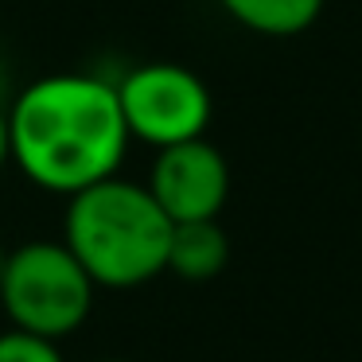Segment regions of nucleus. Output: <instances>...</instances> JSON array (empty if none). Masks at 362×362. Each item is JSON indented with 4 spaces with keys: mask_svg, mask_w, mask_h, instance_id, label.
Here are the masks:
<instances>
[{
    "mask_svg": "<svg viewBox=\"0 0 362 362\" xmlns=\"http://www.w3.org/2000/svg\"><path fill=\"white\" fill-rule=\"evenodd\" d=\"M12 160V144H8V113L0 110V168Z\"/></svg>",
    "mask_w": 362,
    "mask_h": 362,
    "instance_id": "obj_9",
    "label": "nucleus"
},
{
    "mask_svg": "<svg viewBox=\"0 0 362 362\" xmlns=\"http://www.w3.org/2000/svg\"><path fill=\"white\" fill-rule=\"evenodd\" d=\"M172 218L148 183L110 175L74 191L66 206V245L102 288H136L164 273Z\"/></svg>",
    "mask_w": 362,
    "mask_h": 362,
    "instance_id": "obj_2",
    "label": "nucleus"
},
{
    "mask_svg": "<svg viewBox=\"0 0 362 362\" xmlns=\"http://www.w3.org/2000/svg\"><path fill=\"white\" fill-rule=\"evenodd\" d=\"M0 362H66L51 339L28 335V331H4L0 335Z\"/></svg>",
    "mask_w": 362,
    "mask_h": 362,
    "instance_id": "obj_8",
    "label": "nucleus"
},
{
    "mask_svg": "<svg viewBox=\"0 0 362 362\" xmlns=\"http://www.w3.org/2000/svg\"><path fill=\"white\" fill-rule=\"evenodd\" d=\"M90 273L66 242H24L4 253L0 304L12 327L40 339H63L78 331L94 304Z\"/></svg>",
    "mask_w": 362,
    "mask_h": 362,
    "instance_id": "obj_3",
    "label": "nucleus"
},
{
    "mask_svg": "<svg viewBox=\"0 0 362 362\" xmlns=\"http://www.w3.org/2000/svg\"><path fill=\"white\" fill-rule=\"evenodd\" d=\"M230 257L226 230L218 218H195V222H172V238H168V273L183 276V281H211L222 273Z\"/></svg>",
    "mask_w": 362,
    "mask_h": 362,
    "instance_id": "obj_6",
    "label": "nucleus"
},
{
    "mask_svg": "<svg viewBox=\"0 0 362 362\" xmlns=\"http://www.w3.org/2000/svg\"><path fill=\"white\" fill-rule=\"evenodd\" d=\"M218 4L242 28L257 35H273V40L308 32L323 12V0H218Z\"/></svg>",
    "mask_w": 362,
    "mask_h": 362,
    "instance_id": "obj_7",
    "label": "nucleus"
},
{
    "mask_svg": "<svg viewBox=\"0 0 362 362\" xmlns=\"http://www.w3.org/2000/svg\"><path fill=\"white\" fill-rule=\"evenodd\" d=\"M8 144L20 172L55 195L110 180L129 148L117 86L94 74L32 82L8 110Z\"/></svg>",
    "mask_w": 362,
    "mask_h": 362,
    "instance_id": "obj_1",
    "label": "nucleus"
},
{
    "mask_svg": "<svg viewBox=\"0 0 362 362\" xmlns=\"http://www.w3.org/2000/svg\"><path fill=\"white\" fill-rule=\"evenodd\" d=\"M0 98H4V66H0Z\"/></svg>",
    "mask_w": 362,
    "mask_h": 362,
    "instance_id": "obj_10",
    "label": "nucleus"
},
{
    "mask_svg": "<svg viewBox=\"0 0 362 362\" xmlns=\"http://www.w3.org/2000/svg\"><path fill=\"white\" fill-rule=\"evenodd\" d=\"M117 102L129 136L168 148L195 141L211 125V90L180 63H144L117 82Z\"/></svg>",
    "mask_w": 362,
    "mask_h": 362,
    "instance_id": "obj_4",
    "label": "nucleus"
},
{
    "mask_svg": "<svg viewBox=\"0 0 362 362\" xmlns=\"http://www.w3.org/2000/svg\"><path fill=\"white\" fill-rule=\"evenodd\" d=\"M0 269H4V250H0Z\"/></svg>",
    "mask_w": 362,
    "mask_h": 362,
    "instance_id": "obj_11",
    "label": "nucleus"
},
{
    "mask_svg": "<svg viewBox=\"0 0 362 362\" xmlns=\"http://www.w3.org/2000/svg\"><path fill=\"white\" fill-rule=\"evenodd\" d=\"M148 191L172 222L218 218L230 195L226 156L211 141H180L156 152L148 172Z\"/></svg>",
    "mask_w": 362,
    "mask_h": 362,
    "instance_id": "obj_5",
    "label": "nucleus"
}]
</instances>
